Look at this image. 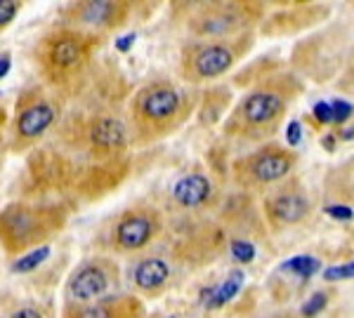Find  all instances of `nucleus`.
I'll return each mask as SVG.
<instances>
[{"label": "nucleus", "mask_w": 354, "mask_h": 318, "mask_svg": "<svg viewBox=\"0 0 354 318\" xmlns=\"http://www.w3.org/2000/svg\"><path fill=\"white\" fill-rule=\"evenodd\" d=\"M62 121V99L48 88L26 85L17 95L12 118H10L8 149L15 156L36 151V146L48 137Z\"/></svg>", "instance_id": "nucleus-6"}, {"label": "nucleus", "mask_w": 354, "mask_h": 318, "mask_svg": "<svg viewBox=\"0 0 354 318\" xmlns=\"http://www.w3.org/2000/svg\"><path fill=\"white\" fill-rule=\"evenodd\" d=\"M71 217L66 201H28L17 198L0 208V250L8 257H24L50 243Z\"/></svg>", "instance_id": "nucleus-4"}, {"label": "nucleus", "mask_w": 354, "mask_h": 318, "mask_svg": "<svg viewBox=\"0 0 354 318\" xmlns=\"http://www.w3.org/2000/svg\"><path fill=\"white\" fill-rule=\"evenodd\" d=\"M265 318H298V316L288 314V311H281V314H272V316H265Z\"/></svg>", "instance_id": "nucleus-32"}, {"label": "nucleus", "mask_w": 354, "mask_h": 318, "mask_svg": "<svg viewBox=\"0 0 354 318\" xmlns=\"http://www.w3.org/2000/svg\"><path fill=\"white\" fill-rule=\"evenodd\" d=\"M319 266H322V264H319V259L310 257V255H298V257L283 262L281 269L290 271V274H295V276H300V278H310V276L317 274Z\"/></svg>", "instance_id": "nucleus-20"}, {"label": "nucleus", "mask_w": 354, "mask_h": 318, "mask_svg": "<svg viewBox=\"0 0 354 318\" xmlns=\"http://www.w3.org/2000/svg\"><path fill=\"white\" fill-rule=\"evenodd\" d=\"M338 90L345 95H350V97H354V50H352L350 59H347L345 69H342L340 78H338Z\"/></svg>", "instance_id": "nucleus-23"}, {"label": "nucleus", "mask_w": 354, "mask_h": 318, "mask_svg": "<svg viewBox=\"0 0 354 318\" xmlns=\"http://www.w3.org/2000/svg\"><path fill=\"white\" fill-rule=\"evenodd\" d=\"M241 286H243V274L241 271H234V274L227 276L220 286H215L213 290H210L208 299H205V306H208V309H220V306H225L227 302H232V299L236 297Z\"/></svg>", "instance_id": "nucleus-19"}, {"label": "nucleus", "mask_w": 354, "mask_h": 318, "mask_svg": "<svg viewBox=\"0 0 354 318\" xmlns=\"http://www.w3.org/2000/svg\"><path fill=\"white\" fill-rule=\"evenodd\" d=\"M196 92L173 81H151L137 88L128 101V130L133 146H151L173 137L192 118Z\"/></svg>", "instance_id": "nucleus-2"}, {"label": "nucleus", "mask_w": 354, "mask_h": 318, "mask_svg": "<svg viewBox=\"0 0 354 318\" xmlns=\"http://www.w3.org/2000/svg\"><path fill=\"white\" fill-rule=\"evenodd\" d=\"M305 85L295 73H274L248 90L225 121V137L239 144H267L279 132L283 118L295 104Z\"/></svg>", "instance_id": "nucleus-1"}, {"label": "nucleus", "mask_w": 354, "mask_h": 318, "mask_svg": "<svg viewBox=\"0 0 354 318\" xmlns=\"http://www.w3.org/2000/svg\"><path fill=\"white\" fill-rule=\"evenodd\" d=\"M3 318H48V314H45V309L38 304H21V306H17L15 311L5 314Z\"/></svg>", "instance_id": "nucleus-27"}, {"label": "nucleus", "mask_w": 354, "mask_h": 318, "mask_svg": "<svg viewBox=\"0 0 354 318\" xmlns=\"http://www.w3.org/2000/svg\"><path fill=\"white\" fill-rule=\"evenodd\" d=\"M130 12H133V3H125V0H78L59 8L57 17L62 26L104 38L128 24Z\"/></svg>", "instance_id": "nucleus-13"}, {"label": "nucleus", "mask_w": 354, "mask_h": 318, "mask_svg": "<svg viewBox=\"0 0 354 318\" xmlns=\"http://www.w3.org/2000/svg\"><path fill=\"white\" fill-rule=\"evenodd\" d=\"M326 191L338 198V203L354 208V158L330 170L326 177Z\"/></svg>", "instance_id": "nucleus-18"}, {"label": "nucleus", "mask_w": 354, "mask_h": 318, "mask_svg": "<svg viewBox=\"0 0 354 318\" xmlns=\"http://www.w3.org/2000/svg\"><path fill=\"white\" fill-rule=\"evenodd\" d=\"M10 113L8 109H5L3 104H0V144H3V139H5V130H8V125H10Z\"/></svg>", "instance_id": "nucleus-30"}, {"label": "nucleus", "mask_w": 354, "mask_h": 318, "mask_svg": "<svg viewBox=\"0 0 354 318\" xmlns=\"http://www.w3.org/2000/svg\"><path fill=\"white\" fill-rule=\"evenodd\" d=\"M298 141H300V123L293 121V123L288 125V144L295 146Z\"/></svg>", "instance_id": "nucleus-31"}, {"label": "nucleus", "mask_w": 354, "mask_h": 318, "mask_svg": "<svg viewBox=\"0 0 354 318\" xmlns=\"http://www.w3.org/2000/svg\"><path fill=\"white\" fill-rule=\"evenodd\" d=\"M262 210H265L267 224L274 231H281L290 229V226H300L312 215L314 203L298 179H286L265 198Z\"/></svg>", "instance_id": "nucleus-14"}, {"label": "nucleus", "mask_w": 354, "mask_h": 318, "mask_svg": "<svg viewBox=\"0 0 354 318\" xmlns=\"http://www.w3.org/2000/svg\"><path fill=\"white\" fill-rule=\"evenodd\" d=\"M177 276L175 259L168 255H140L130 269V283L140 299H156L173 288Z\"/></svg>", "instance_id": "nucleus-15"}, {"label": "nucleus", "mask_w": 354, "mask_h": 318, "mask_svg": "<svg viewBox=\"0 0 354 318\" xmlns=\"http://www.w3.org/2000/svg\"><path fill=\"white\" fill-rule=\"evenodd\" d=\"M57 139L71 149L85 153L93 163L125 158V151L133 146L128 123L113 113L64 118V123L57 130Z\"/></svg>", "instance_id": "nucleus-5"}, {"label": "nucleus", "mask_w": 354, "mask_h": 318, "mask_svg": "<svg viewBox=\"0 0 354 318\" xmlns=\"http://www.w3.org/2000/svg\"><path fill=\"white\" fill-rule=\"evenodd\" d=\"M213 201H215L213 179L205 172H201V170L182 175L173 184V189H170V203H173V208L185 210V212L205 210L213 206Z\"/></svg>", "instance_id": "nucleus-17"}, {"label": "nucleus", "mask_w": 354, "mask_h": 318, "mask_svg": "<svg viewBox=\"0 0 354 318\" xmlns=\"http://www.w3.org/2000/svg\"><path fill=\"white\" fill-rule=\"evenodd\" d=\"M232 255H234V259H236V262L248 264V262H253V259H255V246H253V243H248V241H234L232 243Z\"/></svg>", "instance_id": "nucleus-24"}, {"label": "nucleus", "mask_w": 354, "mask_h": 318, "mask_svg": "<svg viewBox=\"0 0 354 318\" xmlns=\"http://www.w3.org/2000/svg\"><path fill=\"white\" fill-rule=\"evenodd\" d=\"M298 166V153L283 144L258 146L232 163V179L243 191H267L272 186L283 184Z\"/></svg>", "instance_id": "nucleus-10"}, {"label": "nucleus", "mask_w": 354, "mask_h": 318, "mask_svg": "<svg viewBox=\"0 0 354 318\" xmlns=\"http://www.w3.org/2000/svg\"><path fill=\"white\" fill-rule=\"evenodd\" d=\"M62 318H147V309L137 295H113L95 304L64 306Z\"/></svg>", "instance_id": "nucleus-16"}, {"label": "nucleus", "mask_w": 354, "mask_h": 318, "mask_svg": "<svg viewBox=\"0 0 354 318\" xmlns=\"http://www.w3.org/2000/svg\"><path fill=\"white\" fill-rule=\"evenodd\" d=\"M180 17L196 41H232L253 33L262 19L260 3H180Z\"/></svg>", "instance_id": "nucleus-7"}, {"label": "nucleus", "mask_w": 354, "mask_h": 318, "mask_svg": "<svg viewBox=\"0 0 354 318\" xmlns=\"http://www.w3.org/2000/svg\"><path fill=\"white\" fill-rule=\"evenodd\" d=\"M24 3L21 0H0V33L8 31L10 26L15 24L17 14L21 12Z\"/></svg>", "instance_id": "nucleus-21"}, {"label": "nucleus", "mask_w": 354, "mask_h": 318, "mask_svg": "<svg viewBox=\"0 0 354 318\" xmlns=\"http://www.w3.org/2000/svg\"><path fill=\"white\" fill-rule=\"evenodd\" d=\"M328 304V295L326 292H314L305 304H302V311L300 316L302 318H314L319 311H324V306Z\"/></svg>", "instance_id": "nucleus-22"}, {"label": "nucleus", "mask_w": 354, "mask_h": 318, "mask_svg": "<svg viewBox=\"0 0 354 318\" xmlns=\"http://www.w3.org/2000/svg\"><path fill=\"white\" fill-rule=\"evenodd\" d=\"M330 106H333V123H335V125H342V123L352 121L354 106L350 104V101H345V99H333V101H330Z\"/></svg>", "instance_id": "nucleus-26"}, {"label": "nucleus", "mask_w": 354, "mask_h": 318, "mask_svg": "<svg viewBox=\"0 0 354 318\" xmlns=\"http://www.w3.org/2000/svg\"><path fill=\"white\" fill-rule=\"evenodd\" d=\"M163 234V215L149 203H135L121 210L109 224L102 229V248L116 255H145Z\"/></svg>", "instance_id": "nucleus-8"}, {"label": "nucleus", "mask_w": 354, "mask_h": 318, "mask_svg": "<svg viewBox=\"0 0 354 318\" xmlns=\"http://www.w3.org/2000/svg\"><path fill=\"white\" fill-rule=\"evenodd\" d=\"M81 168L73 166L64 153L55 149H36L28 153L26 168L21 170L17 191L28 201H43V196L64 189H76Z\"/></svg>", "instance_id": "nucleus-11"}, {"label": "nucleus", "mask_w": 354, "mask_h": 318, "mask_svg": "<svg viewBox=\"0 0 354 318\" xmlns=\"http://www.w3.org/2000/svg\"><path fill=\"white\" fill-rule=\"evenodd\" d=\"M314 118H317V123L322 125H330L333 123V106H330V101H319V104H314Z\"/></svg>", "instance_id": "nucleus-29"}, {"label": "nucleus", "mask_w": 354, "mask_h": 318, "mask_svg": "<svg viewBox=\"0 0 354 318\" xmlns=\"http://www.w3.org/2000/svg\"><path fill=\"white\" fill-rule=\"evenodd\" d=\"M100 43L102 38L68 26H55L43 33L33 48V64L45 88L59 99L76 95L85 83Z\"/></svg>", "instance_id": "nucleus-3"}, {"label": "nucleus", "mask_w": 354, "mask_h": 318, "mask_svg": "<svg viewBox=\"0 0 354 318\" xmlns=\"http://www.w3.org/2000/svg\"><path fill=\"white\" fill-rule=\"evenodd\" d=\"M347 278H354V262L328 266V269L324 271V281H347Z\"/></svg>", "instance_id": "nucleus-25"}, {"label": "nucleus", "mask_w": 354, "mask_h": 318, "mask_svg": "<svg viewBox=\"0 0 354 318\" xmlns=\"http://www.w3.org/2000/svg\"><path fill=\"white\" fill-rule=\"evenodd\" d=\"M121 286V266L106 255L83 259L64 283V306L95 304L116 295Z\"/></svg>", "instance_id": "nucleus-12"}, {"label": "nucleus", "mask_w": 354, "mask_h": 318, "mask_svg": "<svg viewBox=\"0 0 354 318\" xmlns=\"http://www.w3.org/2000/svg\"><path fill=\"white\" fill-rule=\"evenodd\" d=\"M253 45V33L232 41H194L180 52V78L192 85L218 81L232 71Z\"/></svg>", "instance_id": "nucleus-9"}, {"label": "nucleus", "mask_w": 354, "mask_h": 318, "mask_svg": "<svg viewBox=\"0 0 354 318\" xmlns=\"http://www.w3.org/2000/svg\"><path fill=\"white\" fill-rule=\"evenodd\" d=\"M326 215L333 219H340V221H350L354 217V208L345 206V203H330L326 208Z\"/></svg>", "instance_id": "nucleus-28"}]
</instances>
